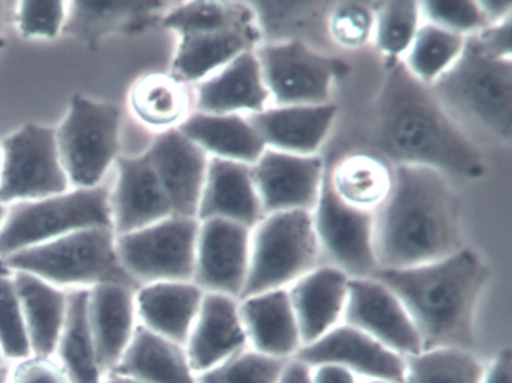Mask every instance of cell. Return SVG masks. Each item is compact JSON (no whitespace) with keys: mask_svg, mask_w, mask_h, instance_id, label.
Listing matches in <instances>:
<instances>
[{"mask_svg":"<svg viewBox=\"0 0 512 383\" xmlns=\"http://www.w3.org/2000/svg\"><path fill=\"white\" fill-rule=\"evenodd\" d=\"M374 119L379 157L392 167H425L446 178L467 181L485 173L484 160L472 140L403 61L388 64Z\"/></svg>","mask_w":512,"mask_h":383,"instance_id":"cell-1","label":"cell"},{"mask_svg":"<svg viewBox=\"0 0 512 383\" xmlns=\"http://www.w3.org/2000/svg\"><path fill=\"white\" fill-rule=\"evenodd\" d=\"M379 269H403L464 248L461 205L449 178L425 167H394L391 193L374 212Z\"/></svg>","mask_w":512,"mask_h":383,"instance_id":"cell-2","label":"cell"},{"mask_svg":"<svg viewBox=\"0 0 512 383\" xmlns=\"http://www.w3.org/2000/svg\"><path fill=\"white\" fill-rule=\"evenodd\" d=\"M382 281L400 299L421 338L422 350L475 347V314L490 280V269L476 251L457 253L424 265L379 269Z\"/></svg>","mask_w":512,"mask_h":383,"instance_id":"cell-3","label":"cell"},{"mask_svg":"<svg viewBox=\"0 0 512 383\" xmlns=\"http://www.w3.org/2000/svg\"><path fill=\"white\" fill-rule=\"evenodd\" d=\"M2 262L11 272H28L59 289H91L101 284L140 289V284L122 266L116 235L109 227L77 230L19 251Z\"/></svg>","mask_w":512,"mask_h":383,"instance_id":"cell-4","label":"cell"},{"mask_svg":"<svg viewBox=\"0 0 512 383\" xmlns=\"http://www.w3.org/2000/svg\"><path fill=\"white\" fill-rule=\"evenodd\" d=\"M440 103L502 142L512 137V59H490L467 44L463 55L433 86Z\"/></svg>","mask_w":512,"mask_h":383,"instance_id":"cell-5","label":"cell"},{"mask_svg":"<svg viewBox=\"0 0 512 383\" xmlns=\"http://www.w3.org/2000/svg\"><path fill=\"white\" fill-rule=\"evenodd\" d=\"M320 260L322 251L311 212L266 215L251 230L250 265L241 299L289 289L320 266Z\"/></svg>","mask_w":512,"mask_h":383,"instance_id":"cell-6","label":"cell"},{"mask_svg":"<svg viewBox=\"0 0 512 383\" xmlns=\"http://www.w3.org/2000/svg\"><path fill=\"white\" fill-rule=\"evenodd\" d=\"M112 229L106 188H74L32 202L14 203L0 227V260L77 230Z\"/></svg>","mask_w":512,"mask_h":383,"instance_id":"cell-7","label":"cell"},{"mask_svg":"<svg viewBox=\"0 0 512 383\" xmlns=\"http://www.w3.org/2000/svg\"><path fill=\"white\" fill-rule=\"evenodd\" d=\"M121 115L112 104L74 97L56 130L59 155L74 188L100 187L109 167L118 160Z\"/></svg>","mask_w":512,"mask_h":383,"instance_id":"cell-8","label":"cell"},{"mask_svg":"<svg viewBox=\"0 0 512 383\" xmlns=\"http://www.w3.org/2000/svg\"><path fill=\"white\" fill-rule=\"evenodd\" d=\"M256 55L271 106L331 103L332 86L349 73L343 61L302 41L262 43Z\"/></svg>","mask_w":512,"mask_h":383,"instance_id":"cell-9","label":"cell"},{"mask_svg":"<svg viewBox=\"0 0 512 383\" xmlns=\"http://www.w3.org/2000/svg\"><path fill=\"white\" fill-rule=\"evenodd\" d=\"M0 203L46 199L70 191L56 130L28 124L0 143Z\"/></svg>","mask_w":512,"mask_h":383,"instance_id":"cell-10","label":"cell"},{"mask_svg":"<svg viewBox=\"0 0 512 383\" xmlns=\"http://www.w3.org/2000/svg\"><path fill=\"white\" fill-rule=\"evenodd\" d=\"M199 229L197 218L169 217L116 236L119 260L140 287L163 281H193Z\"/></svg>","mask_w":512,"mask_h":383,"instance_id":"cell-11","label":"cell"},{"mask_svg":"<svg viewBox=\"0 0 512 383\" xmlns=\"http://www.w3.org/2000/svg\"><path fill=\"white\" fill-rule=\"evenodd\" d=\"M313 215L314 230L326 265L350 278H370L379 271L374 248V214L341 202L325 175Z\"/></svg>","mask_w":512,"mask_h":383,"instance_id":"cell-12","label":"cell"},{"mask_svg":"<svg viewBox=\"0 0 512 383\" xmlns=\"http://www.w3.org/2000/svg\"><path fill=\"white\" fill-rule=\"evenodd\" d=\"M341 323L370 335L403 358L422 350L421 338L406 308L377 278H350Z\"/></svg>","mask_w":512,"mask_h":383,"instance_id":"cell-13","label":"cell"},{"mask_svg":"<svg viewBox=\"0 0 512 383\" xmlns=\"http://www.w3.org/2000/svg\"><path fill=\"white\" fill-rule=\"evenodd\" d=\"M253 169L263 214L313 212L325 181L319 155H293L266 149Z\"/></svg>","mask_w":512,"mask_h":383,"instance_id":"cell-14","label":"cell"},{"mask_svg":"<svg viewBox=\"0 0 512 383\" xmlns=\"http://www.w3.org/2000/svg\"><path fill=\"white\" fill-rule=\"evenodd\" d=\"M251 229L226 220L200 221L193 283L205 293L241 299L250 265Z\"/></svg>","mask_w":512,"mask_h":383,"instance_id":"cell-15","label":"cell"},{"mask_svg":"<svg viewBox=\"0 0 512 383\" xmlns=\"http://www.w3.org/2000/svg\"><path fill=\"white\" fill-rule=\"evenodd\" d=\"M295 359L310 368L322 364L340 365L367 380L403 383L406 373L403 356L346 323L335 326L314 343L302 346Z\"/></svg>","mask_w":512,"mask_h":383,"instance_id":"cell-16","label":"cell"},{"mask_svg":"<svg viewBox=\"0 0 512 383\" xmlns=\"http://www.w3.org/2000/svg\"><path fill=\"white\" fill-rule=\"evenodd\" d=\"M145 155L169 199L173 217L197 218L208 155L178 128L158 134Z\"/></svg>","mask_w":512,"mask_h":383,"instance_id":"cell-17","label":"cell"},{"mask_svg":"<svg viewBox=\"0 0 512 383\" xmlns=\"http://www.w3.org/2000/svg\"><path fill=\"white\" fill-rule=\"evenodd\" d=\"M262 43L256 17L224 28L181 35L170 74L185 85H197Z\"/></svg>","mask_w":512,"mask_h":383,"instance_id":"cell-18","label":"cell"},{"mask_svg":"<svg viewBox=\"0 0 512 383\" xmlns=\"http://www.w3.org/2000/svg\"><path fill=\"white\" fill-rule=\"evenodd\" d=\"M118 181L110 196L112 229L116 236L145 229L173 217L172 206L145 154L118 158Z\"/></svg>","mask_w":512,"mask_h":383,"instance_id":"cell-19","label":"cell"},{"mask_svg":"<svg viewBox=\"0 0 512 383\" xmlns=\"http://www.w3.org/2000/svg\"><path fill=\"white\" fill-rule=\"evenodd\" d=\"M248 347L238 299L220 293H205L185 344L188 361L196 376Z\"/></svg>","mask_w":512,"mask_h":383,"instance_id":"cell-20","label":"cell"},{"mask_svg":"<svg viewBox=\"0 0 512 383\" xmlns=\"http://www.w3.org/2000/svg\"><path fill=\"white\" fill-rule=\"evenodd\" d=\"M266 149L293 155H317L337 119V106H269L247 116Z\"/></svg>","mask_w":512,"mask_h":383,"instance_id":"cell-21","label":"cell"},{"mask_svg":"<svg viewBox=\"0 0 512 383\" xmlns=\"http://www.w3.org/2000/svg\"><path fill=\"white\" fill-rule=\"evenodd\" d=\"M271 106L256 50L233 59L196 86L197 112L250 116Z\"/></svg>","mask_w":512,"mask_h":383,"instance_id":"cell-22","label":"cell"},{"mask_svg":"<svg viewBox=\"0 0 512 383\" xmlns=\"http://www.w3.org/2000/svg\"><path fill=\"white\" fill-rule=\"evenodd\" d=\"M349 281V275L325 263L287 289L302 346L314 343L343 322Z\"/></svg>","mask_w":512,"mask_h":383,"instance_id":"cell-23","label":"cell"},{"mask_svg":"<svg viewBox=\"0 0 512 383\" xmlns=\"http://www.w3.org/2000/svg\"><path fill=\"white\" fill-rule=\"evenodd\" d=\"M263 217L251 166L209 158L197 220L232 221L253 230Z\"/></svg>","mask_w":512,"mask_h":383,"instance_id":"cell-24","label":"cell"},{"mask_svg":"<svg viewBox=\"0 0 512 383\" xmlns=\"http://www.w3.org/2000/svg\"><path fill=\"white\" fill-rule=\"evenodd\" d=\"M136 292L121 284L89 289V325L104 376L115 370L139 325Z\"/></svg>","mask_w":512,"mask_h":383,"instance_id":"cell-25","label":"cell"},{"mask_svg":"<svg viewBox=\"0 0 512 383\" xmlns=\"http://www.w3.org/2000/svg\"><path fill=\"white\" fill-rule=\"evenodd\" d=\"M239 314L251 349L272 358H295L302 340L289 290H269L241 299Z\"/></svg>","mask_w":512,"mask_h":383,"instance_id":"cell-26","label":"cell"},{"mask_svg":"<svg viewBox=\"0 0 512 383\" xmlns=\"http://www.w3.org/2000/svg\"><path fill=\"white\" fill-rule=\"evenodd\" d=\"M205 292L193 281L146 284L136 292L140 325L184 346L202 307Z\"/></svg>","mask_w":512,"mask_h":383,"instance_id":"cell-27","label":"cell"},{"mask_svg":"<svg viewBox=\"0 0 512 383\" xmlns=\"http://www.w3.org/2000/svg\"><path fill=\"white\" fill-rule=\"evenodd\" d=\"M178 130L217 160L254 166L266 151L247 116L191 113Z\"/></svg>","mask_w":512,"mask_h":383,"instance_id":"cell-28","label":"cell"},{"mask_svg":"<svg viewBox=\"0 0 512 383\" xmlns=\"http://www.w3.org/2000/svg\"><path fill=\"white\" fill-rule=\"evenodd\" d=\"M167 2H73L64 32L94 44L110 32H133L163 22Z\"/></svg>","mask_w":512,"mask_h":383,"instance_id":"cell-29","label":"cell"},{"mask_svg":"<svg viewBox=\"0 0 512 383\" xmlns=\"http://www.w3.org/2000/svg\"><path fill=\"white\" fill-rule=\"evenodd\" d=\"M112 373L142 383H197L185 347L155 334L140 323Z\"/></svg>","mask_w":512,"mask_h":383,"instance_id":"cell-30","label":"cell"},{"mask_svg":"<svg viewBox=\"0 0 512 383\" xmlns=\"http://www.w3.org/2000/svg\"><path fill=\"white\" fill-rule=\"evenodd\" d=\"M13 280L22 304L32 355L55 356L67 317V292L28 272H13Z\"/></svg>","mask_w":512,"mask_h":383,"instance_id":"cell-31","label":"cell"},{"mask_svg":"<svg viewBox=\"0 0 512 383\" xmlns=\"http://www.w3.org/2000/svg\"><path fill=\"white\" fill-rule=\"evenodd\" d=\"M335 196L359 211L376 212L388 199L394 167L374 154H352L326 169Z\"/></svg>","mask_w":512,"mask_h":383,"instance_id":"cell-32","label":"cell"},{"mask_svg":"<svg viewBox=\"0 0 512 383\" xmlns=\"http://www.w3.org/2000/svg\"><path fill=\"white\" fill-rule=\"evenodd\" d=\"M64 328L56 347V359L71 383H103L94 338L89 325V289H70Z\"/></svg>","mask_w":512,"mask_h":383,"instance_id":"cell-33","label":"cell"},{"mask_svg":"<svg viewBox=\"0 0 512 383\" xmlns=\"http://www.w3.org/2000/svg\"><path fill=\"white\" fill-rule=\"evenodd\" d=\"M191 98L187 85L172 74L154 73L143 77L131 91L134 116L142 124L164 131L176 130L190 116Z\"/></svg>","mask_w":512,"mask_h":383,"instance_id":"cell-34","label":"cell"},{"mask_svg":"<svg viewBox=\"0 0 512 383\" xmlns=\"http://www.w3.org/2000/svg\"><path fill=\"white\" fill-rule=\"evenodd\" d=\"M467 38L422 23L406 53L404 65L415 79L431 88L463 55Z\"/></svg>","mask_w":512,"mask_h":383,"instance_id":"cell-35","label":"cell"},{"mask_svg":"<svg viewBox=\"0 0 512 383\" xmlns=\"http://www.w3.org/2000/svg\"><path fill=\"white\" fill-rule=\"evenodd\" d=\"M403 383H481L485 367L472 350L440 347L406 356Z\"/></svg>","mask_w":512,"mask_h":383,"instance_id":"cell-36","label":"cell"},{"mask_svg":"<svg viewBox=\"0 0 512 383\" xmlns=\"http://www.w3.org/2000/svg\"><path fill=\"white\" fill-rule=\"evenodd\" d=\"M419 2H383L374 19V43L388 64L403 61L422 25Z\"/></svg>","mask_w":512,"mask_h":383,"instance_id":"cell-37","label":"cell"},{"mask_svg":"<svg viewBox=\"0 0 512 383\" xmlns=\"http://www.w3.org/2000/svg\"><path fill=\"white\" fill-rule=\"evenodd\" d=\"M289 361L263 355L248 347L217 367L197 374V383H280Z\"/></svg>","mask_w":512,"mask_h":383,"instance_id":"cell-38","label":"cell"},{"mask_svg":"<svg viewBox=\"0 0 512 383\" xmlns=\"http://www.w3.org/2000/svg\"><path fill=\"white\" fill-rule=\"evenodd\" d=\"M0 353L7 361L14 362L32 355L13 274L0 277Z\"/></svg>","mask_w":512,"mask_h":383,"instance_id":"cell-39","label":"cell"},{"mask_svg":"<svg viewBox=\"0 0 512 383\" xmlns=\"http://www.w3.org/2000/svg\"><path fill=\"white\" fill-rule=\"evenodd\" d=\"M376 10L361 2H340L329 11V38L343 49L356 50L373 40Z\"/></svg>","mask_w":512,"mask_h":383,"instance_id":"cell-40","label":"cell"},{"mask_svg":"<svg viewBox=\"0 0 512 383\" xmlns=\"http://www.w3.org/2000/svg\"><path fill=\"white\" fill-rule=\"evenodd\" d=\"M425 23L445 29L460 37L469 38L487 28L478 2L472 0H439L419 2Z\"/></svg>","mask_w":512,"mask_h":383,"instance_id":"cell-41","label":"cell"},{"mask_svg":"<svg viewBox=\"0 0 512 383\" xmlns=\"http://www.w3.org/2000/svg\"><path fill=\"white\" fill-rule=\"evenodd\" d=\"M67 13L65 2H20L16 20L23 37L52 40L64 31Z\"/></svg>","mask_w":512,"mask_h":383,"instance_id":"cell-42","label":"cell"},{"mask_svg":"<svg viewBox=\"0 0 512 383\" xmlns=\"http://www.w3.org/2000/svg\"><path fill=\"white\" fill-rule=\"evenodd\" d=\"M10 383H71L55 356L31 355L10 367Z\"/></svg>","mask_w":512,"mask_h":383,"instance_id":"cell-43","label":"cell"},{"mask_svg":"<svg viewBox=\"0 0 512 383\" xmlns=\"http://www.w3.org/2000/svg\"><path fill=\"white\" fill-rule=\"evenodd\" d=\"M512 19L497 25L487 26L473 37L467 38V44L485 58L511 59Z\"/></svg>","mask_w":512,"mask_h":383,"instance_id":"cell-44","label":"cell"},{"mask_svg":"<svg viewBox=\"0 0 512 383\" xmlns=\"http://www.w3.org/2000/svg\"><path fill=\"white\" fill-rule=\"evenodd\" d=\"M311 383H359V377L340 365L322 364L311 368Z\"/></svg>","mask_w":512,"mask_h":383,"instance_id":"cell-45","label":"cell"},{"mask_svg":"<svg viewBox=\"0 0 512 383\" xmlns=\"http://www.w3.org/2000/svg\"><path fill=\"white\" fill-rule=\"evenodd\" d=\"M481 383H511V352L502 350L485 368Z\"/></svg>","mask_w":512,"mask_h":383,"instance_id":"cell-46","label":"cell"},{"mask_svg":"<svg viewBox=\"0 0 512 383\" xmlns=\"http://www.w3.org/2000/svg\"><path fill=\"white\" fill-rule=\"evenodd\" d=\"M478 7L487 26L511 19L512 4L506 0H482L478 2Z\"/></svg>","mask_w":512,"mask_h":383,"instance_id":"cell-47","label":"cell"},{"mask_svg":"<svg viewBox=\"0 0 512 383\" xmlns=\"http://www.w3.org/2000/svg\"><path fill=\"white\" fill-rule=\"evenodd\" d=\"M280 383H311V368L292 358L284 368Z\"/></svg>","mask_w":512,"mask_h":383,"instance_id":"cell-48","label":"cell"},{"mask_svg":"<svg viewBox=\"0 0 512 383\" xmlns=\"http://www.w3.org/2000/svg\"><path fill=\"white\" fill-rule=\"evenodd\" d=\"M103 383H142L139 380L131 379V377L122 376L118 373H109L104 376Z\"/></svg>","mask_w":512,"mask_h":383,"instance_id":"cell-49","label":"cell"},{"mask_svg":"<svg viewBox=\"0 0 512 383\" xmlns=\"http://www.w3.org/2000/svg\"><path fill=\"white\" fill-rule=\"evenodd\" d=\"M10 7H13L10 2H0V32L4 29L5 23L8 22V17H10Z\"/></svg>","mask_w":512,"mask_h":383,"instance_id":"cell-50","label":"cell"},{"mask_svg":"<svg viewBox=\"0 0 512 383\" xmlns=\"http://www.w3.org/2000/svg\"><path fill=\"white\" fill-rule=\"evenodd\" d=\"M0 383H10V365L0 364Z\"/></svg>","mask_w":512,"mask_h":383,"instance_id":"cell-51","label":"cell"},{"mask_svg":"<svg viewBox=\"0 0 512 383\" xmlns=\"http://www.w3.org/2000/svg\"><path fill=\"white\" fill-rule=\"evenodd\" d=\"M8 214V206L2 205L0 203V227H2V224H4L5 218H7Z\"/></svg>","mask_w":512,"mask_h":383,"instance_id":"cell-52","label":"cell"},{"mask_svg":"<svg viewBox=\"0 0 512 383\" xmlns=\"http://www.w3.org/2000/svg\"><path fill=\"white\" fill-rule=\"evenodd\" d=\"M13 274L10 269L5 266V263L0 260V277H5V275Z\"/></svg>","mask_w":512,"mask_h":383,"instance_id":"cell-53","label":"cell"},{"mask_svg":"<svg viewBox=\"0 0 512 383\" xmlns=\"http://www.w3.org/2000/svg\"><path fill=\"white\" fill-rule=\"evenodd\" d=\"M365 383H394V382H388V380H367Z\"/></svg>","mask_w":512,"mask_h":383,"instance_id":"cell-54","label":"cell"},{"mask_svg":"<svg viewBox=\"0 0 512 383\" xmlns=\"http://www.w3.org/2000/svg\"><path fill=\"white\" fill-rule=\"evenodd\" d=\"M5 362H8L7 359L2 356V353H0V364H5Z\"/></svg>","mask_w":512,"mask_h":383,"instance_id":"cell-55","label":"cell"},{"mask_svg":"<svg viewBox=\"0 0 512 383\" xmlns=\"http://www.w3.org/2000/svg\"><path fill=\"white\" fill-rule=\"evenodd\" d=\"M2 47H4V41L0 40V49H2Z\"/></svg>","mask_w":512,"mask_h":383,"instance_id":"cell-56","label":"cell"},{"mask_svg":"<svg viewBox=\"0 0 512 383\" xmlns=\"http://www.w3.org/2000/svg\"><path fill=\"white\" fill-rule=\"evenodd\" d=\"M0 158H2V152H0Z\"/></svg>","mask_w":512,"mask_h":383,"instance_id":"cell-57","label":"cell"}]
</instances>
